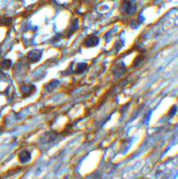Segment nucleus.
<instances>
[{"label": "nucleus", "mask_w": 178, "mask_h": 179, "mask_svg": "<svg viewBox=\"0 0 178 179\" xmlns=\"http://www.w3.org/2000/svg\"><path fill=\"white\" fill-rule=\"evenodd\" d=\"M19 158L21 162H27V161L29 160V159L30 158V154H29V153L27 152V151L24 150L20 154Z\"/></svg>", "instance_id": "1"}, {"label": "nucleus", "mask_w": 178, "mask_h": 179, "mask_svg": "<svg viewBox=\"0 0 178 179\" xmlns=\"http://www.w3.org/2000/svg\"><path fill=\"white\" fill-rule=\"evenodd\" d=\"M98 39L97 37H92L90 39H88V40L86 41L87 46H93V45H96L98 43Z\"/></svg>", "instance_id": "2"}, {"label": "nucleus", "mask_w": 178, "mask_h": 179, "mask_svg": "<svg viewBox=\"0 0 178 179\" xmlns=\"http://www.w3.org/2000/svg\"><path fill=\"white\" fill-rule=\"evenodd\" d=\"M86 67H87L86 64H84V63H81V64H79V65H78V66H77L76 72V73H82V72H83V71H84L85 70V69L86 68Z\"/></svg>", "instance_id": "3"}, {"label": "nucleus", "mask_w": 178, "mask_h": 179, "mask_svg": "<svg viewBox=\"0 0 178 179\" xmlns=\"http://www.w3.org/2000/svg\"><path fill=\"white\" fill-rule=\"evenodd\" d=\"M176 111H177V106H173L169 111V115L170 116H174V115L175 114Z\"/></svg>", "instance_id": "4"}]
</instances>
